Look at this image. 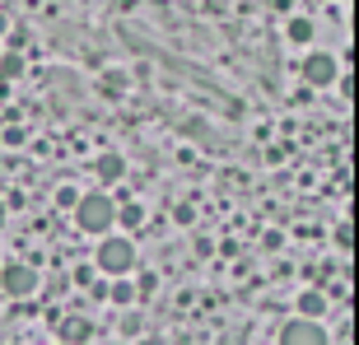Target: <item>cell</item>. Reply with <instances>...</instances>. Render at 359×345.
<instances>
[{
    "mask_svg": "<svg viewBox=\"0 0 359 345\" xmlns=\"http://www.w3.org/2000/svg\"><path fill=\"white\" fill-rule=\"evenodd\" d=\"M107 299H112V304H126V308H131V304H135V285L121 276L117 285H107Z\"/></svg>",
    "mask_w": 359,
    "mask_h": 345,
    "instance_id": "8fae6325",
    "label": "cell"
},
{
    "mask_svg": "<svg viewBox=\"0 0 359 345\" xmlns=\"http://www.w3.org/2000/svg\"><path fill=\"white\" fill-rule=\"evenodd\" d=\"M280 345H332V336L322 332V322H304L294 318L280 327Z\"/></svg>",
    "mask_w": 359,
    "mask_h": 345,
    "instance_id": "277c9868",
    "label": "cell"
},
{
    "mask_svg": "<svg viewBox=\"0 0 359 345\" xmlns=\"http://www.w3.org/2000/svg\"><path fill=\"white\" fill-rule=\"evenodd\" d=\"M135 266V248L131 238H103V248H98V271H107V276H126Z\"/></svg>",
    "mask_w": 359,
    "mask_h": 345,
    "instance_id": "7a4b0ae2",
    "label": "cell"
},
{
    "mask_svg": "<svg viewBox=\"0 0 359 345\" xmlns=\"http://www.w3.org/2000/svg\"><path fill=\"white\" fill-rule=\"evenodd\" d=\"M56 205H61V210H75V205H80V191H75V187H61V191H56Z\"/></svg>",
    "mask_w": 359,
    "mask_h": 345,
    "instance_id": "4fadbf2b",
    "label": "cell"
},
{
    "mask_svg": "<svg viewBox=\"0 0 359 345\" xmlns=\"http://www.w3.org/2000/svg\"><path fill=\"white\" fill-rule=\"evenodd\" d=\"M285 33H290V42H299V47H304V42H313V19H308V14H294Z\"/></svg>",
    "mask_w": 359,
    "mask_h": 345,
    "instance_id": "9c48e42d",
    "label": "cell"
},
{
    "mask_svg": "<svg viewBox=\"0 0 359 345\" xmlns=\"http://www.w3.org/2000/svg\"><path fill=\"white\" fill-rule=\"evenodd\" d=\"M70 280H75V285H89L93 271H89V266H75V276H70Z\"/></svg>",
    "mask_w": 359,
    "mask_h": 345,
    "instance_id": "e0dca14e",
    "label": "cell"
},
{
    "mask_svg": "<svg viewBox=\"0 0 359 345\" xmlns=\"http://www.w3.org/2000/svg\"><path fill=\"white\" fill-rule=\"evenodd\" d=\"M93 172H98L103 187H112V182L126 177V159H121V154H98V159H93Z\"/></svg>",
    "mask_w": 359,
    "mask_h": 345,
    "instance_id": "8992f818",
    "label": "cell"
},
{
    "mask_svg": "<svg viewBox=\"0 0 359 345\" xmlns=\"http://www.w3.org/2000/svg\"><path fill=\"white\" fill-rule=\"evenodd\" d=\"M24 70V61H19V52H0V84H10L14 75Z\"/></svg>",
    "mask_w": 359,
    "mask_h": 345,
    "instance_id": "7c38bea8",
    "label": "cell"
},
{
    "mask_svg": "<svg viewBox=\"0 0 359 345\" xmlns=\"http://www.w3.org/2000/svg\"><path fill=\"white\" fill-rule=\"evenodd\" d=\"M355 243V234H350V224H336V248H350Z\"/></svg>",
    "mask_w": 359,
    "mask_h": 345,
    "instance_id": "5bb4252c",
    "label": "cell"
},
{
    "mask_svg": "<svg viewBox=\"0 0 359 345\" xmlns=\"http://www.w3.org/2000/svg\"><path fill=\"white\" fill-rule=\"evenodd\" d=\"M75 219H80L84 234H107L112 219H117V205H112L107 191H89V196H80V205H75Z\"/></svg>",
    "mask_w": 359,
    "mask_h": 345,
    "instance_id": "6da1fadb",
    "label": "cell"
},
{
    "mask_svg": "<svg viewBox=\"0 0 359 345\" xmlns=\"http://www.w3.org/2000/svg\"><path fill=\"white\" fill-rule=\"evenodd\" d=\"M294 308H299V318H304V322H318L322 313H327V290H304Z\"/></svg>",
    "mask_w": 359,
    "mask_h": 345,
    "instance_id": "52a82bcc",
    "label": "cell"
},
{
    "mask_svg": "<svg viewBox=\"0 0 359 345\" xmlns=\"http://www.w3.org/2000/svg\"><path fill=\"white\" fill-rule=\"evenodd\" d=\"M0 52H5V47H0Z\"/></svg>",
    "mask_w": 359,
    "mask_h": 345,
    "instance_id": "d6986e66",
    "label": "cell"
},
{
    "mask_svg": "<svg viewBox=\"0 0 359 345\" xmlns=\"http://www.w3.org/2000/svg\"><path fill=\"white\" fill-rule=\"evenodd\" d=\"M56 336H61V345H84V341L93 336V322H89V318H66Z\"/></svg>",
    "mask_w": 359,
    "mask_h": 345,
    "instance_id": "ba28073f",
    "label": "cell"
},
{
    "mask_svg": "<svg viewBox=\"0 0 359 345\" xmlns=\"http://www.w3.org/2000/svg\"><path fill=\"white\" fill-rule=\"evenodd\" d=\"M304 80L313 84V89H322V84H336V61L327 52H313L304 61Z\"/></svg>",
    "mask_w": 359,
    "mask_h": 345,
    "instance_id": "5b68a950",
    "label": "cell"
},
{
    "mask_svg": "<svg viewBox=\"0 0 359 345\" xmlns=\"http://www.w3.org/2000/svg\"><path fill=\"white\" fill-rule=\"evenodd\" d=\"M117 219H121L126 229H140V224H145V210H140V201H121V205H117Z\"/></svg>",
    "mask_w": 359,
    "mask_h": 345,
    "instance_id": "30bf717a",
    "label": "cell"
},
{
    "mask_svg": "<svg viewBox=\"0 0 359 345\" xmlns=\"http://www.w3.org/2000/svg\"><path fill=\"white\" fill-rule=\"evenodd\" d=\"M5 28H10V14H0V33H5Z\"/></svg>",
    "mask_w": 359,
    "mask_h": 345,
    "instance_id": "ac0fdd59",
    "label": "cell"
},
{
    "mask_svg": "<svg viewBox=\"0 0 359 345\" xmlns=\"http://www.w3.org/2000/svg\"><path fill=\"white\" fill-rule=\"evenodd\" d=\"M121 345H126V341H121Z\"/></svg>",
    "mask_w": 359,
    "mask_h": 345,
    "instance_id": "ffe728a7",
    "label": "cell"
},
{
    "mask_svg": "<svg viewBox=\"0 0 359 345\" xmlns=\"http://www.w3.org/2000/svg\"><path fill=\"white\" fill-rule=\"evenodd\" d=\"M135 332H140V318H135V313H131V318H121V336H135Z\"/></svg>",
    "mask_w": 359,
    "mask_h": 345,
    "instance_id": "2e32d148",
    "label": "cell"
},
{
    "mask_svg": "<svg viewBox=\"0 0 359 345\" xmlns=\"http://www.w3.org/2000/svg\"><path fill=\"white\" fill-rule=\"evenodd\" d=\"M154 285H159V280H154V271H145V276H140V285H135V294H154Z\"/></svg>",
    "mask_w": 359,
    "mask_h": 345,
    "instance_id": "9a60e30c",
    "label": "cell"
},
{
    "mask_svg": "<svg viewBox=\"0 0 359 345\" xmlns=\"http://www.w3.org/2000/svg\"><path fill=\"white\" fill-rule=\"evenodd\" d=\"M0 290L10 294V299H28V294L38 290V271L24 262H10L5 271H0Z\"/></svg>",
    "mask_w": 359,
    "mask_h": 345,
    "instance_id": "3957f363",
    "label": "cell"
}]
</instances>
